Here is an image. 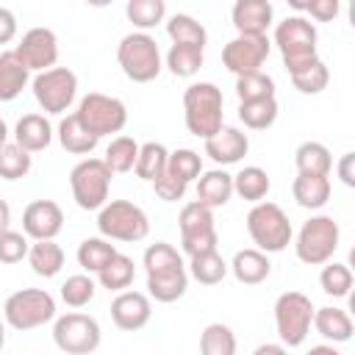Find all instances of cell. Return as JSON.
<instances>
[{"label": "cell", "mask_w": 355, "mask_h": 355, "mask_svg": "<svg viewBox=\"0 0 355 355\" xmlns=\"http://www.w3.org/2000/svg\"><path fill=\"white\" fill-rule=\"evenodd\" d=\"M222 89L211 80L191 83L183 92V119L189 133L197 139H208L222 128Z\"/></svg>", "instance_id": "obj_1"}, {"label": "cell", "mask_w": 355, "mask_h": 355, "mask_svg": "<svg viewBox=\"0 0 355 355\" xmlns=\"http://www.w3.org/2000/svg\"><path fill=\"white\" fill-rule=\"evenodd\" d=\"M247 233H250L252 244L263 252H283L294 236L286 211L269 200L252 202V208L247 214Z\"/></svg>", "instance_id": "obj_2"}, {"label": "cell", "mask_w": 355, "mask_h": 355, "mask_svg": "<svg viewBox=\"0 0 355 355\" xmlns=\"http://www.w3.org/2000/svg\"><path fill=\"white\" fill-rule=\"evenodd\" d=\"M275 44L280 47V55H283V64H286L288 75L311 67L319 58V53H316V28L305 17H286L275 28Z\"/></svg>", "instance_id": "obj_3"}, {"label": "cell", "mask_w": 355, "mask_h": 355, "mask_svg": "<svg viewBox=\"0 0 355 355\" xmlns=\"http://www.w3.org/2000/svg\"><path fill=\"white\" fill-rule=\"evenodd\" d=\"M116 61L125 72V78H130L133 83H150L161 75V50H158V42L147 33V31H139V33H128L119 47H116Z\"/></svg>", "instance_id": "obj_4"}, {"label": "cell", "mask_w": 355, "mask_h": 355, "mask_svg": "<svg viewBox=\"0 0 355 355\" xmlns=\"http://www.w3.org/2000/svg\"><path fill=\"white\" fill-rule=\"evenodd\" d=\"M3 319L8 327L25 333L55 319V300L44 288H19L3 305Z\"/></svg>", "instance_id": "obj_5"}, {"label": "cell", "mask_w": 355, "mask_h": 355, "mask_svg": "<svg viewBox=\"0 0 355 355\" xmlns=\"http://www.w3.org/2000/svg\"><path fill=\"white\" fill-rule=\"evenodd\" d=\"M111 169L105 166L103 158H83L80 164L72 166L69 172V189L72 200L83 211H100L108 202L111 191Z\"/></svg>", "instance_id": "obj_6"}, {"label": "cell", "mask_w": 355, "mask_h": 355, "mask_svg": "<svg viewBox=\"0 0 355 355\" xmlns=\"http://www.w3.org/2000/svg\"><path fill=\"white\" fill-rule=\"evenodd\" d=\"M338 239H341L338 222L333 216H327V214H319V216H311L300 227L297 241H294V252H297V258L302 263L322 266L338 250Z\"/></svg>", "instance_id": "obj_7"}, {"label": "cell", "mask_w": 355, "mask_h": 355, "mask_svg": "<svg viewBox=\"0 0 355 355\" xmlns=\"http://www.w3.org/2000/svg\"><path fill=\"white\" fill-rule=\"evenodd\" d=\"M97 230L111 241H141L150 233V219L136 202L111 200L97 214Z\"/></svg>", "instance_id": "obj_8"}, {"label": "cell", "mask_w": 355, "mask_h": 355, "mask_svg": "<svg viewBox=\"0 0 355 355\" xmlns=\"http://www.w3.org/2000/svg\"><path fill=\"white\" fill-rule=\"evenodd\" d=\"M313 322V302L302 291H286L275 302V327L283 347H300Z\"/></svg>", "instance_id": "obj_9"}, {"label": "cell", "mask_w": 355, "mask_h": 355, "mask_svg": "<svg viewBox=\"0 0 355 355\" xmlns=\"http://www.w3.org/2000/svg\"><path fill=\"white\" fill-rule=\"evenodd\" d=\"M31 89H33V97L42 105V111H47V114H64L75 103L78 75L69 67H50V69H42L33 78Z\"/></svg>", "instance_id": "obj_10"}, {"label": "cell", "mask_w": 355, "mask_h": 355, "mask_svg": "<svg viewBox=\"0 0 355 355\" xmlns=\"http://www.w3.org/2000/svg\"><path fill=\"white\" fill-rule=\"evenodd\" d=\"M100 338H103L100 322L78 311L58 316L53 324V341L67 355H89L100 347Z\"/></svg>", "instance_id": "obj_11"}, {"label": "cell", "mask_w": 355, "mask_h": 355, "mask_svg": "<svg viewBox=\"0 0 355 355\" xmlns=\"http://www.w3.org/2000/svg\"><path fill=\"white\" fill-rule=\"evenodd\" d=\"M80 122L94 133V136H111L119 133L128 125V108L119 97L103 94V92H89L80 103L78 111Z\"/></svg>", "instance_id": "obj_12"}, {"label": "cell", "mask_w": 355, "mask_h": 355, "mask_svg": "<svg viewBox=\"0 0 355 355\" xmlns=\"http://www.w3.org/2000/svg\"><path fill=\"white\" fill-rule=\"evenodd\" d=\"M269 47H272V42L266 39V33H239L236 39H230L222 47V64L236 78L255 72L269 58Z\"/></svg>", "instance_id": "obj_13"}, {"label": "cell", "mask_w": 355, "mask_h": 355, "mask_svg": "<svg viewBox=\"0 0 355 355\" xmlns=\"http://www.w3.org/2000/svg\"><path fill=\"white\" fill-rule=\"evenodd\" d=\"M14 53L19 55V61L31 72L50 69L58 61V36L50 28H31V31L22 33V39H19Z\"/></svg>", "instance_id": "obj_14"}, {"label": "cell", "mask_w": 355, "mask_h": 355, "mask_svg": "<svg viewBox=\"0 0 355 355\" xmlns=\"http://www.w3.org/2000/svg\"><path fill=\"white\" fill-rule=\"evenodd\" d=\"M64 227V211L53 200H33L22 211V230L28 239H55Z\"/></svg>", "instance_id": "obj_15"}, {"label": "cell", "mask_w": 355, "mask_h": 355, "mask_svg": "<svg viewBox=\"0 0 355 355\" xmlns=\"http://www.w3.org/2000/svg\"><path fill=\"white\" fill-rule=\"evenodd\" d=\"M153 316V305H150V297L141 294V291H119L111 302V319L119 330L125 333H133V330H141Z\"/></svg>", "instance_id": "obj_16"}, {"label": "cell", "mask_w": 355, "mask_h": 355, "mask_svg": "<svg viewBox=\"0 0 355 355\" xmlns=\"http://www.w3.org/2000/svg\"><path fill=\"white\" fill-rule=\"evenodd\" d=\"M247 150H250V139H247V133H241L239 128L222 125L214 136L205 139V155H208L214 164H222V166L241 161V158L247 155Z\"/></svg>", "instance_id": "obj_17"}, {"label": "cell", "mask_w": 355, "mask_h": 355, "mask_svg": "<svg viewBox=\"0 0 355 355\" xmlns=\"http://www.w3.org/2000/svg\"><path fill=\"white\" fill-rule=\"evenodd\" d=\"M275 8L269 0H236L230 19L233 28L239 33H266V28L272 25Z\"/></svg>", "instance_id": "obj_18"}, {"label": "cell", "mask_w": 355, "mask_h": 355, "mask_svg": "<svg viewBox=\"0 0 355 355\" xmlns=\"http://www.w3.org/2000/svg\"><path fill=\"white\" fill-rule=\"evenodd\" d=\"M186 288H189V272L183 263L147 275V294L155 302H175L186 294Z\"/></svg>", "instance_id": "obj_19"}, {"label": "cell", "mask_w": 355, "mask_h": 355, "mask_svg": "<svg viewBox=\"0 0 355 355\" xmlns=\"http://www.w3.org/2000/svg\"><path fill=\"white\" fill-rule=\"evenodd\" d=\"M311 327L324 338V341H330V344H344V341H349L352 338V319H349V313L347 311H341V308H313V322H311Z\"/></svg>", "instance_id": "obj_20"}, {"label": "cell", "mask_w": 355, "mask_h": 355, "mask_svg": "<svg viewBox=\"0 0 355 355\" xmlns=\"http://www.w3.org/2000/svg\"><path fill=\"white\" fill-rule=\"evenodd\" d=\"M227 269L233 272V277L244 286H255V283H263L272 272V263L266 258L263 250H239L233 255V263H227Z\"/></svg>", "instance_id": "obj_21"}, {"label": "cell", "mask_w": 355, "mask_h": 355, "mask_svg": "<svg viewBox=\"0 0 355 355\" xmlns=\"http://www.w3.org/2000/svg\"><path fill=\"white\" fill-rule=\"evenodd\" d=\"M31 80V69L19 61L14 50L0 53V103H11L22 94Z\"/></svg>", "instance_id": "obj_22"}, {"label": "cell", "mask_w": 355, "mask_h": 355, "mask_svg": "<svg viewBox=\"0 0 355 355\" xmlns=\"http://www.w3.org/2000/svg\"><path fill=\"white\" fill-rule=\"evenodd\" d=\"M14 141L28 153H42L53 141V128L42 114H25L14 128Z\"/></svg>", "instance_id": "obj_23"}, {"label": "cell", "mask_w": 355, "mask_h": 355, "mask_svg": "<svg viewBox=\"0 0 355 355\" xmlns=\"http://www.w3.org/2000/svg\"><path fill=\"white\" fill-rule=\"evenodd\" d=\"M58 141H61V147H64L67 153L89 155V153L97 147L100 136H94V133L80 122L78 114H67V116L58 122Z\"/></svg>", "instance_id": "obj_24"}, {"label": "cell", "mask_w": 355, "mask_h": 355, "mask_svg": "<svg viewBox=\"0 0 355 355\" xmlns=\"http://www.w3.org/2000/svg\"><path fill=\"white\" fill-rule=\"evenodd\" d=\"M230 197H233V175H227L225 169L200 172V178H197V200L200 202H205L208 208H222V205H227Z\"/></svg>", "instance_id": "obj_25"}, {"label": "cell", "mask_w": 355, "mask_h": 355, "mask_svg": "<svg viewBox=\"0 0 355 355\" xmlns=\"http://www.w3.org/2000/svg\"><path fill=\"white\" fill-rule=\"evenodd\" d=\"M291 194L297 200V205L302 208H322L330 200V178L327 175H308V172H297L294 183H291Z\"/></svg>", "instance_id": "obj_26"}, {"label": "cell", "mask_w": 355, "mask_h": 355, "mask_svg": "<svg viewBox=\"0 0 355 355\" xmlns=\"http://www.w3.org/2000/svg\"><path fill=\"white\" fill-rule=\"evenodd\" d=\"M28 263L39 277H55L64 266V250L53 239H39L28 250Z\"/></svg>", "instance_id": "obj_27"}, {"label": "cell", "mask_w": 355, "mask_h": 355, "mask_svg": "<svg viewBox=\"0 0 355 355\" xmlns=\"http://www.w3.org/2000/svg\"><path fill=\"white\" fill-rule=\"evenodd\" d=\"M239 119L250 130H266L277 119V100L258 97V100H239Z\"/></svg>", "instance_id": "obj_28"}, {"label": "cell", "mask_w": 355, "mask_h": 355, "mask_svg": "<svg viewBox=\"0 0 355 355\" xmlns=\"http://www.w3.org/2000/svg\"><path fill=\"white\" fill-rule=\"evenodd\" d=\"M294 164L297 172H308V175H330L333 169V155L322 141H302L294 150Z\"/></svg>", "instance_id": "obj_29"}, {"label": "cell", "mask_w": 355, "mask_h": 355, "mask_svg": "<svg viewBox=\"0 0 355 355\" xmlns=\"http://www.w3.org/2000/svg\"><path fill=\"white\" fill-rule=\"evenodd\" d=\"M272 189V180L266 169L261 166H244L239 175H233V191L247 202H261Z\"/></svg>", "instance_id": "obj_30"}, {"label": "cell", "mask_w": 355, "mask_h": 355, "mask_svg": "<svg viewBox=\"0 0 355 355\" xmlns=\"http://www.w3.org/2000/svg\"><path fill=\"white\" fill-rule=\"evenodd\" d=\"M202 50L205 47H200V44H178V42H172V47L166 53L169 72L175 78H191V75H197L200 67H202V58H205Z\"/></svg>", "instance_id": "obj_31"}, {"label": "cell", "mask_w": 355, "mask_h": 355, "mask_svg": "<svg viewBox=\"0 0 355 355\" xmlns=\"http://www.w3.org/2000/svg\"><path fill=\"white\" fill-rule=\"evenodd\" d=\"M119 250L111 244V239L105 236H94V239H83L80 247H78V263L86 269V272H100Z\"/></svg>", "instance_id": "obj_32"}, {"label": "cell", "mask_w": 355, "mask_h": 355, "mask_svg": "<svg viewBox=\"0 0 355 355\" xmlns=\"http://www.w3.org/2000/svg\"><path fill=\"white\" fill-rule=\"evenodd\" d=\"M166 33L178 44H200V47H205V42H208L205 25L200 19H194L191 14H175V17H169L166 19Z\"/></svg>", "instance_id": "obj_33"}, {"label": "cell", "mask_w": 355, "mask_h": 355, "mask_svg": "<svg viewBox=\"0 0 355 355\" xmlns=\"http://www.w3.org/2000/svg\"><path fill=\"white\" fill-rule=\"evenodd\" d=\"M166 158H169V150L164 147V144H158V141H144V144H139V155H136V164H133V169H136V175L141 178V180H155L164 169H166Z\"/></svg>", "instance_id": "obj_34"}, {"label": "cell", "mask_w": 355, "mask_h": 355, "mask_svg": "<svg viewBox=\"0 0 355 355\" xmlns=\"http://www.w3.org/2000/svg\"><path fill=\"white\" fill-rule=\"evenodd\" d=\"M133 277H136V266H133V261H130L128 255H122V252H116V255L97 272L100 286L108 288V291H122V288H128V286L133 283Z\"/></svg>", "instance_id": "obj_35"}, {"label": "cell", "mask_w": 355, "mask_h": 355, "mask_svg": "<svg viewBox=\"0 0 355 355\" xmlns=\"http://www.w3.org/2000/svg\"><path fill=\"white\" fill-rule=\"evenodd\" d=\"M189 272H191V277H194L197 283H202V286H216V283L225 280L227 263H225V258H222L216 250H211V252L194 255L191 263H189Z\"/></svg>", "instance_id": "obj_36"}, {"label": "cell", "mask_w": 355, "mask_h": 355, "mask_svg": "<svg viewBox=\"0 0 355 355\" xmlns=\"http://www.w3.org/2000/svg\"><path fill=\"white\" fill-rule=\"evenodd\" d=\"M200 352L202 355H233L236 352V336L227 324L211 322L200 333Z\"/></svg>", "instance_id": "obj_37"}, {"label": "cell", "mask_w": 355, "mask_h": 355, "mask_svg": "<svg viewBox=\"0 0 355 355\" xmlns=\"http://www.w3.org/2000/svg\"><path fill=\"white\" fill-rule=\"evenodd\" d=\"M31 153L19 147L17 141L0 144V178L3 180H19L31 172Z\"/></svg>", "instance_id": "obj_38"}, {"label": "cell", "mask_w": 355, "mask_h": 355, "mask_svg": "<svg viewBox=\"0 0 355 355\" xmlns=\"http://www.w3.org/2000/svg\"><path fill=\"white\" fill-rule=\"evenodd\" d=\"M125 17H128L139 31H150V28H155V25L164 22V17H166V3H164V0H128Z\"/></svg>", "instance_id": "obj_39"}, {"label": "cell", "mask_w": 355, "mask_h": 355, "mask_svg": "<svg viewBox=\"0 0 355 355\" xmlns=\"http://www.w3.org/2000/svg\"><path fill=\"white\" fill-rule=\"evenodd\" d=\"M136 155H139V141L130 139V136H116L111 139V144L105 147V166L111 172H130L133 164H136Z\"/></svg>", "instance_id": "obj_40"}, {"label": "cell", "mask_w": 355, "mask_h": 355, "mask_svg": "<svg viewBox=\"0 0 355 355\" xmlns=\"http://www.w3.org/2000/svg\"><path fill=\"white\" fill-rule=\"evenodd\" d=\"M291 83H294V89L302 92V94H319V92H324L327 83H330V69L324 67L322 58H316L311 67H305V69H300V72H291Z\"/></svg>", "instance_id": "obj_41"}, {"label": "cell", "mask_w": 355, "mask_h": 355, "mask_svg": "<svg viewBox=\"0 0 355 355\" xmlns=\"http://www.w3.org/2000/svg\"><path fill=\"white\" fill-rule=\"evenodd\" d=\"M319 286L330 297H347L349 288H352V269L347 263H336V261L330 263V261H324V269L319 275Z\"/></svg>", "instance_id": "obj_42"}, {"label": "cell", "mask_w": 355, "mask_h": 355, "mask_svg": "<svg viewBox=\"0 0 355 355\" xmlns=\"http://www.w3.org/2000/svg\"><path fill=\"white\" fill-rule=\"evenodd\" d=\"M180 236H191V233H200V230H211L214 227V208H208L205 202L194 200V202H186L180 216Z\"/></svg>", "instance_id": "obj_43"}, {"label": "cell", "mask_w": 355, "mask_h": 355, "mask_svg": "<svg viewBox=\"0 0 355 355\" xmlns=\"http://www.w3.org/2000/svg\"><path fill=\"white\" fill-rule=\"evenodd\" d=\"M166 172H172L175 178L191 183V180H197L200 172H202V155L194 153V150H189V147L175 150V153H169V158H166Z\"/></svg>", "instance_id": "obj_44"}, {"label": "cell", "mask_w": 355, "mask_h": 355, "mask_svg": "<svg viewBox=\"0 0 355 355\" xmlns=\"http://www.w3.org/2000/svg\"><path fill=\"white\" fill-rule=\"evenodd\" d=\"M236 94L239 100H258V97H275V80L255 69V72H247V75H239L236 78Z\"/></svg>", "instance_id": "obj_45"}, {"label": "cell", "mask_w": 355, "mask_h": 355, "mask_svg": "<svg viewBox=\"0 0 355 355\" xmlns=\"http://www.w3.org/2000/svg\"><path fill=\"white\" fill-rule=\"evenodd\" d=\"M94 291H97V286H94V280L89 275H72L61 286V300L69 308H83V305H89L94 300Z\"/></svg>", "instance_id": "obj_46"}, {"label": "cell", "mask_w": 355, "mask_h": 355, "mask_svg": "<svg viewBox=\"0 0 355 355\" xmlns=\"http://www.w3.org/2000/svg\"><path fill=\"white\" fill-rule=\"evenodd\" d=\"M180 263H183V261H180L178 250H175L172 244H166V241H155V244H150V247L144 250V269H147V275L164 272V269L180 266Z\"/></svg>", "instance_id": "obj_47"}, {"label": "cell", "mask_w": 355, "mask_h": 355, "mask_svg": "<svg viewBox=\"0 0 355 355\" xmlns=\"http://www.w3.org/2000/svg\"><path fill=\"white\" fill-rule=\"evenodd\" d=\"M28 250L31 241L25 233H17L11 227L0 233V263H19L22 258H28Z\"/></svg>", "instance_id": "obj_48"}, {"label": "cell", "mask_w": 355, "mask_h": 355, "mask_svg": "<svg viewBox=\"0 0 355 355\" xmlns=\"http://www.w3.org/2000/svg\"><path fill=\"white\" fill-rule=\"evenodd\" d=\"M153 189H155V194L164 200V202H178V200H183V194H186V189H189V183L186 180H180V178H175L172 172H161L155 180H153Z\"/></svg>", "instance_id": "obj_49"}, {"label": "cell", "mask_w": 355, "mask_h": 355, "mask_svg": "<svg viewBox=\"0 0 355 355\" xmlns=\"http://www.w3.org/2000/svg\"><path fill=\"white\" fill-rule=\"evenodd\" d=\"M180 244H183V252L189 258H194V255L216 250L219 247V236H216V227H211V230H200V233H191V236H180Z\"/></svg>", "instance_id": "obj_50"}, {"label": "cell", "mask_w": 355, "mask_h": 355, "mask_svg": "<svg viewBox=\"0 0 355 355\" xmlns=\"http://www.w3.org/2000/svg\"><path fill=\"white\" fill-rule=\"evenodd\" d=\"M305 11H308L316 22H330V19L338 17V11H341V0H308Z\"/></svg>", "instance_id": "obj_51"}, {"label": "cell", "mask_w": 355, "mask_h": 355, "mask_svg": "<svg viewBox=\"0 0 355 355\" xmlns=\"http://www.w3.org/2000/svg\"><path fill=\"white\" fill-rule=\"evenodd\" d=\"M17 17L11 8H3L0 6V44H8L14 36H17Z\"/></svg>", "instance_id": "obj_52"}, {"label": "cell", "mask_w": 355, "mask_h": 355, "mask_svg": "<svg viewBox=\"0 0 355 355\" xmlns=\"http://www.w3.org/2000/svg\"><path fill=\"white\" fill-rule=\"evenodd\" d=\"M338 178L344 186H355V153H344L338 161Z\"/></svg>", "instance_id": "obj_53"}, {"label": "cell", "mask_w": 355, "mask_h": 355, "mask_svg": "<svg viewBox=\"0 0 355 355\" xmlns=\"http://www.w3.org/2000/svg\"><path fill=\"white\" fill-rule=\"evenodd\" d=\"M8 225H11V208H8V202L0 197V233L8 230Z\"/></svg>", "instance_id": "obj_54"}, {"label": "cell", "mask_w": 355, "mask_h": 355, "mask_svg": "<svg viewBox=\"0 0 355 355\" xmlns=\"http://www.w3.org/2000/svg\"><path fill=\"white\" fill-rule=\"evenodd\" d=\"M286 347L283 344H261L258 349H255V355H263V352H272V355H280Z\"/></svg>", "instance_id": "obj_55"}, {"label": "cell", "mask_w": 355, "mask_h": 355, "mask_svg": "<svg viewBox=\"0 0 355 355\" xmlns=\"http://www.w3.org/2000/svg\"><path fill=\"white\" fill-rule=\"evenodd\" d=\"M286 3H288L294 11H305V6H308V0H286Z\"/></svg>", "instance_id": "obj_56"}, {"label": "cell", "mask_w": 355, "mask_h": 355, "mask_svg": "<svg viewBox=\"0 0 355 355\" xmlns=\"http://www.w3.org/2000/svg\"><path fill=\"white\" fill-rule=\"evenodd\" d=\"M6 141H8V128H6V122L0 116V144H6Z\"/></svg>", "instance_id": "obj_57"}, {"label": "cell", "mask_w": 355, "mask_h": 355, "mask_svg": "<svg viewBox=\"0 0 355 355\" xmlns=\"http://www.w3.org/2000/svg\"><path fill=\"white\" fill-rule=\"evenodd\" d=\"M89 6H94V8H105V6H111L114 0H86Z\"/></svg>", "instance_id": "obj_58"}, {"label": "cell", "mask_w": 355, "mask_h": 355, "mask_svg": "<svg viewBox=\"0 0 355 355\" xmlns=\"http://www.w3.org/2000/svg\"><path fill=\"white\" fill-rule=\"evenodd\" d=\"M6 347V322L0 319V349Z\"/></svg>", "instance_id": "obj_59"}]
</instances>
